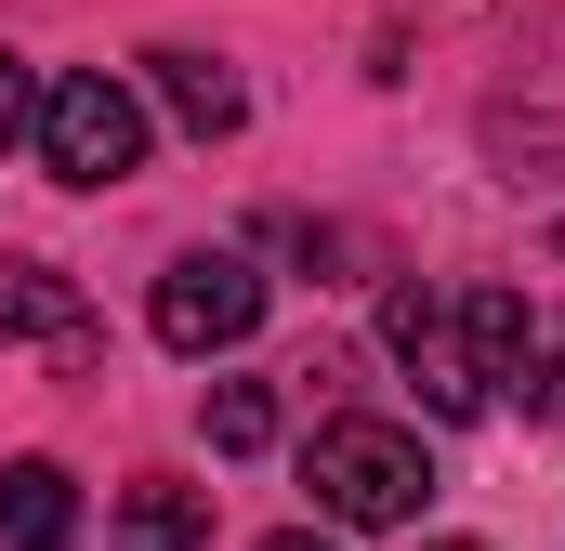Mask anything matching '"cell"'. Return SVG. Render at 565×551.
<instances>
[{
	"label": "cell",
	"instance_id": "3957f363",
	"mask_svg": "<svg viewBox=\"0 0 565 551\" xmlns=\"http://www.w3.org/2000/svg\"><path fill=\"white\" fill-rule=\"evenodd\" d=\"M382 342H395V368L422 381L434 420H487V368H473L460 289H395V302H382Z\"/></svg>",
	"mask_w": 565,
	"mask_h": 551
},
{
	"label": "cell",
	"instance_id": "4fadbf2b",
	"mask_svg": "<svg viewBox=\"0 0 565 551\" xmlns=\"http://www.w3.org/2000/svg\"><path fill=\"white\" fill-rule=\"evenodd\" d=\"M422 551H473V539H422Z\"/></svg>",
	"mask_w": 565,
	"mask_h": 551
},
{
	"label": "cell",
	"instance_id": "ba28073f",
	"mask_svg": "<svg viewBox=\"0 0 565 551\" xmlns=\"http://www.w3.org/2000/svg\"><path fill=\"white\" fill-rule=\"evenodd\" d=\"M145 66H158V93H171V119H184L198 144L250 119V93H237V66H211V53H145Z\"/></svg>",
	"mask_w": 565,
	"mask_h": 551
},
{
	"label": "cell",
	"instance_id": "7c38bea8",
	"mask_svg": "<svg viewBox=\"0 0 565 551\" xmlns=\"http://www.w3.org/2000/svg\"><path fill=\"white\" fill-rule=\"evenodd\" d=\"M264 551H329V539H316V526H289V539H264Z\"/></svg>",
	"mask_w": 565,
	"mask_h": 551
},
{
	"label": "cell",
	"instance_id": "8992f818",
	"mask_svg": "<svg viewBox=\"0 0 565 551\" xmlns=\"http://www.w3.org/2000/svg\"><path fill=\"white\" fill-rule=\"evenodd\" d=\"M66 539H79L66 460H0V551H66Z\"/></svg>",
	"mask_w": 565,
	"mask_h": 551
},
{
	"label": "cell",
	"instance_id": "9c48e42d",
	"mask_svg": "<svg viewBox=\"0 0 565 551\" xmlns=\"http://www.w3.org/2000/svg\"><path fill=\"white\" fill-rule=\"evenodd\" d=\"M211 446H224V460H250V446H277V395H264V381H211Z\"/></svg>",
	"mask_w": 565,
	"mask_h": 551
},
{
	"label": "cell",
	"instance_id": "30bf717a",
	"mask_svg": "<svg viewBox=\"0 0 565 551\" xmlns=\"http://www.w3.org/2000/svg\"><path fill=\"white\" fill-rule=\"evenodd\" d=\"M40 132V79H26V53H0V144Z\"/></svg>",
	"mask_w": 565,
	"mask_h": 551
},
{
	"label": "cell",
	"instance_id": "52a82bcc",
	"mask_svg": "<svg viewBox=\"0 0 565 551\" xmlns=\"http://www.w3.org/2000/svg\"><path fill=\"white\" fill-rule=\"evenodd\" d=\"M198 539H211V486L145 473L132 499H119V551H198Z\"/></svg>",
	"mask_w": 565,
	"mask_h": 551
},
{
	"label": "cell",
	"instance_id": "7a4b0ae2",
	"mask_svg": "<svg viewBox=\"0 0 565 551\" xmlns=\"http://www.w3.org/2000/svg\"><path fill=\"white\" fill-rule=\"evenodd\" d=\"M40 171L53 184H79V197H106V184H132L145 171V106L132 79H106V66H66V79H40Z\"/></svg>",
	"mask_w": 565,
	"mask_h": 551
},
{
	"label": "cell",
	"instance_id": "6da1fadb",
	"mask_svg": "<svg viewBox=\"0 0 565 551\" xmlns=\"http://www.w3.org/2000/svg\"><path fill=\"white\" fill-rule=\"evenodd\" d=\"M302 486H316V512H329V526H422L434 460H422V433H408V420H316Z\"/></svg>",
	"mask_w": 565,
	"mask_h": 551
},
{
	"label": "cell",
	"instance_id": "5b68a950",
	"mask_svg": "<svg viewBox=\"0 0 565 551\" xmlns=\"http://www.w3.org/2000/svg\"><path fill=\"white\" fill-rule=\"evenodd\" d=\"M0 342H40L53 368H93V302L53 263H0Z\"/></svg>",
	"mask_w": 565,
	"mask_h": 551
},
{
	"label": "cell",
	"instance_id": "277c9868",
	"mask_svg": "<svg viewBox=\"0 0 565 551\" xmlns=\"http://www.w3.org/2000/svg\"><path fill=\"white\" fill-rule=\"evenodd\" d=\"M145 315H158V342H171V355H224V342H250V328H264V276L237 263V250H184V263L158 276V302H145Z\"/></svg>",
	"mask_w": 565,
	"mask_h": 551
},
{
	"label": "cell",
	"instance_id": "8fae6325",
	"mask_svg": "<svg viewBox=\"0 0 565 551\" xmlns=\"http://www.w3.org/2000/svg\"><path fill=\"white\" fill-rule=\"evenodd\" d=\"M540 381H553V395H565V328H553V342H540Z\"/></svg>",
	"mask_w": 565,
	"mask_h": 551
}]
</instances>
